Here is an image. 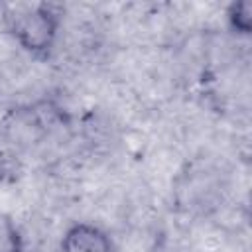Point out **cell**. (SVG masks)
Wrapping results in <instances>:
<instances>
[{
	"label": "cell",
	"mask_w": 252,
	"mask_h": 252,
	"mask_svg": "<svg viewBox=\"0 0 252 252\" xmlns=\"http://www.w3.org/2000/svg\"><path fill=\"white\" fill-rule=\"evenodd\" d=\"M8 22L14 37L26 51L39 55L51 49L59 20L47 4L22 6L14 16H8Z\"/></svg>",
	"instance_id": "1"
},
{
	"label": "cell",
	"mask_w": 252,
	"mask_h": 252,
	"mask_svg": "<svg viewBox=\"0 0 252 252\" xmlns=\"http://www.w3.org/2000/svg\"><path fill=\"white\" fill-rule=\"evenodd\" d=\"M61 252H114L110 236L96 224L77 222L61 238Z\"/></svg>",
	"instance_id": "2"
},
{
	"label": "cell",
	"mask_w": 252,
	"mask_h": 252,
	"mask_svg": "<svg viewBox=\"0 0 252 252\" xmlns=\"http://www.w3.org/2000/svg\"><path fill=\"white\" fill-rule=\"evenodd\" d=\"M228 22L230 28L238 33H250L252 30V2L250 0H238L228 6Z\"/></svg>",
	"instance_id": "3"
},
{
	"label": "cell",
	"mask_w": 252,
	"mask_h": 252,
	"mask_svg": "<svg viewBox=\"0 0 252 252\" xmlns=\"http://www.w3.org/2000/svg\"><path fill=\"white\" fill-rule=\"evenodd\" d=\"M0 252H22L20 232L4 213H0Z\"/></svg>",
	"instance_id": "4"
}]
</instances>
